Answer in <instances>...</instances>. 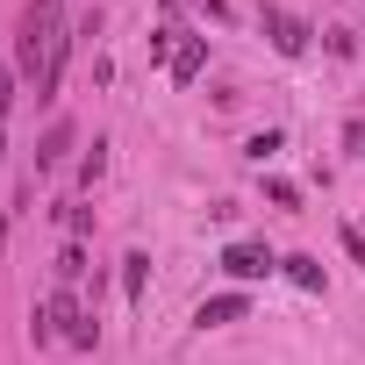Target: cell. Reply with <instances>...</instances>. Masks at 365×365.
Returning <instances> with one entry per match:
<instances>
[{
  "instance_id": "obj_13",
  "label": "cell",
  "mask_w": 365,
  "mask_h": 365,
  "mask_svg": "<svg viewBox=\"0 0 365 365\" xmlns=\"http://www.w3.org/2000/svg\"><path fill=\"white\" fill-rule=\"evenodd\" d=\"M0 150H8V143H0Z\"/></svg>"
},
{
  "instance_id": "obj_3",
  "label": "cell",
  "mask_w": 365,
  "mask_h": 365,
  "mask_svg": "<svg viewBox=\"0 0 365 365\" xmlns=\"http://www.w3.org/2000/svg\"><path fill=\"white\" fill-rule=\"evenodd\" d=\"M265 36H272L279 58H301V51H308V22L287 15V8H265Z\"/></svg>"
},
{
  "instance_id": "obj_4",
  "label": "cell",
  "mask_w": 365,
  "mask_h": 365,
  "mask_svg": "<svg viewBox=\"0 0 365 365\" xmlns=\"http://www.w3.org/2000/svg\"><path fill=\"white\" fill-rule=\"evenodd\" d=\"M237 315H251V301H244V294H215V301H201V308H194V322H201V329H222V322H237Z\"/></svg>"
},
{
  "instance_id": "obj_5",
  "label": "cell",
  "mask_w": 365,
  "mask_h": 365,
  "mask_svg": "<svg viewBox=\"0 0 365 365\" xmlns=\"http://www.w3.org/2000/svg\"><path fill=\"white\" fill-rule=\"evenodd\" d=\"M65 150H72V122H51V129H43V143H36V172L65 165Z\"/></svg>"
},
{
  "instance_id": "obj_2",
  "label": "cell",
  "mask_w": 365,
  "mask_h": 365,
  "mask_svg": "<svg viewBox=\"0 0 365 365\" xmlns=\"http://www.w3.org/2000/svg\"><path fill=\"white\" fill-rule=\"evenodd\" d=\"M222 272H230V279H272L279 258H272L265 244H230V251H222Z\"/></svg>"
},
{
  "instance_id": "obj_11",
  "label": "cell",
  "mask_w": 365,
  "mask_h": 365,
  "mask_svg": "<svg viewBox=\"0 0 365 365\" xmlns=\"http://www.w3.org/2000/svg\"><path fill=\"white\" fill-rule=\"evenodd\" d=\"M344 251H351V265L365 272V230H351V222H344Z\"/></svg>"
},
{
  "instance_id": "obj_8",
  "label": "cell",
  "mask_w": 365,
  "mask_h": 365,
  "mask_svg": "<svg viewBox=\"0 0 365 365\" xmlns=\"http://www.w3.org/2000/svg\"><path fill=\"white\" fill-rule=\"evenodd\" d=\"M143 287H150V258H143V251H129V258H122V294H129V301H143Z\"/></svg>"
},
{
  "instance_id": "obj_9",
  "label": "cell",
  "mask_w": 365,
  "mask_h": 365,
  "mask_svg": "<svg viewBox=\"0 0 365 365\" xmlns=\"http://www.w3.org/2000/svg\"><path fill=\"white\" fill-rule=\"evenodd\" d=\"M58 279H65V287H72V279H86V251H79V244H65V251H58Z\"/></svg>"
},
{
  "instance_id": "obj_6",
  "label": "cell",
  "mask_w": 365,
  "mask_h": 365,
  "mask_svg": "<svg viewBox=\"0 0 365 365\" xmlns=\"http://www.w3.org/2000/svg\"><path fill=\"white\" fill-rule=\"evenodd\" d=\"M201 65H208V36H187V43L172 51V79H179V86H187V79H194Z\"/></svg>"
},
{
  "instance_id": "obj_1",
  "label": "cell",
  "mask_w": 365,
  "mask_h": 365,
  "mask_svg": "<svg viewBox=\"0 0 365 365\" xmlns=\"http://www.w3.org/2000/svg\"><path fill=\"white\" fill-rule=\"evenodd\" d=\"M58 43H65V0H29V8H22V29H15L22 65H29V72H43Z\"/></svg>"
},
{
  "instance_id": "obj_12",
  "label": "cell",
  "mask_w": 365,
  "mask_h": 365,
  "mask_svg": "<svg viewBox=\"0 0 365 365\" xmlns=\"http://www.w3.org/2000/svg\"><path fill=\"white\" fill-rule=\"evenodd\" d=\"M8 108H15V72L0 65V115H8Z\"/></svg>"
},
{
  "instance_id": "obj_10",
  "label": "cell",
  "mask_w": 365,
  "mask_h": 365,
  "mask_svg": "<svg viewBox=\"0 0 365 365\" xmlns=\"http://www.w3.org/2000/svg\"><path fill=\"white\" fill-rule=\"evenodd\" d=\"M101 172H108V143H93V150H86V165H79V187H93Z\"/></svg>"
},
{
  "instance_id": "obj_7",
  "label": "cell",
  "mask_w": 365,
  "mask_h": 365,
  "mask_svg": "<svg viewBox=\"0 0 365 365\" xmlns=\"http://www.w3.org/2000/svg\"><path fill=\"white\" fill-rule=\"evenodd\" d=\"M279 272H287L294 287H308V294H322V265H315V258H301V251H294V258H279Z\"/></svg>"
}]
</instances>
